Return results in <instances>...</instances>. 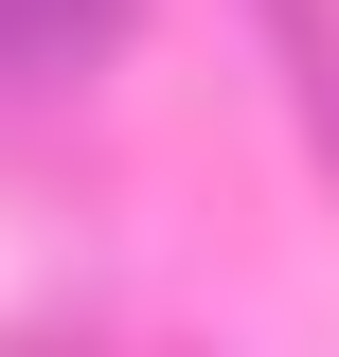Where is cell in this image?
I'll return each instance as SVG.
<instances>
[{
	"mask_svg": "<svg viewBox=\"0 0 339 357\" xmlns=\"http://www.w3.org/2000/svg\"><path fill=\"white\" fill-rule=\"evenodd\" d=\"M126 36V0H0V89H72Z\"/></svg>",
	"mask_w": 339,
	"mask_h": 357,
	"instance_id": "6da1fadb",
	"label": "cell"
},
{
	"mask_svg": "<svg viewBox=\"0 0 339 357\" xmlns=\"http://www.w3.org/2000/svg\"><path fill=\"white\" fill-rule=\"evenodd\" d=\"M268 54H286V107H303V143H322V178H339V18L322 0H268Z\"/></svg>",
	"mask_w": 339,
	"mask_h": 357,
	"instance_id": "7a4b0ae2",
	"label": "cell"
}]
</instances>
